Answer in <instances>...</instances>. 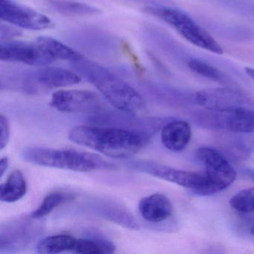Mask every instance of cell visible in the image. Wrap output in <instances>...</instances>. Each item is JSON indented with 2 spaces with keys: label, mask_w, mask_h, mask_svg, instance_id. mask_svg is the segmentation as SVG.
<instances>
[{
  "label": "cell",
  "mask_w": 254,
  "mask_h": 254,
  "mask_svg": "<svg viewBox=\"0 0 254 254\" xmlns=\"http://www.w3.org/2000/svg\"><path fill=\"white\" fill-rule=\"evenodd\" d=\"M152 136L146 130L79 126L69 130L68 139L108 157L127 159L147 146Z\"/></svg>",
  "instance_id": "1"
},
{
  "label": "cell",
  "mask_w": 254,
  "mask_h": 254,
  "mask_svg": "<svg viewBox=\"0 0 254 254\" xmlns=\"http://www.w3.org/2000/svg\"><path fill=\"white\" fill-rule=\"evenodd\" d=\"M74 69L80 76L91 83L104 97L119 111L129 114L140 112L145 108L143 96L124 80L90 61L72 63Z\"/></svg>",
  "instance_id": "2"
},
{
  "label": "cell",
  "mask_w": 254,
  "mask_h": 254,
  "mask_svg": "<svg viewBox=\"0 0 254 254\" xmlns=\"http://www.w3.org/2000/svg\"><path fill=\"white\" fill-rule=\"evenodd\" d=\"M25 161L37 166L78 172L113 170L116 166L93 153L75 149L32 147L23 150Z\"/></svg>",
  "instance_id": "3"
},
{
  "label": "cell",
  "mask_w": 254,
  "mask_h": 254,
  "mask_svg": "<svg viewBox=\"0 0 254 254\" xmlns=\"http://www.w3.org/2000/svg\"><path fill=\"white\" fill-rule=\"evenodd\" d=\"M144 11L167 23L193 45L214 54H222V48L212 35L184 11L161 5L145 6Z\"/></svg>",
  "instance_id": "4"
},
{
  "label": "cell",
  "mask_w": 254,
  "mask_h": 254,
  "mask_svg": "<svg viewBox=\"0 0 254 254\" xmlns=\"http://www.w3.org/2000/svg\"><path fill=\"white\" fill-rule=\"evenodd\" d=\"M66 39L77 50L102 61L114 60L120 56V41L106 31L96 28L72 29Z\"/></svg>",
  "instance_id": "5"
},
{
  "label": "cell",
  "mask_w": 254,
  "mask_h": 254,
  "mask_svg": "<svg viewBox=\"0 0 254 254\" xmlns=\"http://www.w3.org/2000/svg\"><path fill=\"white\" fill-rule=\"evenodd\" d=\"M197 159L206 167V185L196 194L210 195L230 187L236 180V172L222 153L214 148L203 147L197 149Z\"/></svg>",
  "instance_id": "6"
},
{
  "label": "cell",
  "mask_w": 254,
  "mask_h": 254,
  "mask_svg": "<svg viewBox=\"0 0 254 254\" xmlns=\"http://www.w3.org/2000/svg\"><path fill=\"white\" fill-rule=\"evenodd\" d=\"M128 165L131 169L138 172L191 189L194 193H197L206 185L205 174L180 170L151 160H133L128 163Z\"/></svg>",
  "instance_id": "7"
},
{
  "label": "cell",
  "mask_w": 254,
  "mask_h": 254,
  "mask_svg": "<svg viewBox=\"0 0 254 254\" xmlns=\"http://www.w3.org/2000/svg\"><path fill=\"white\" fill-rule=\"evenodd\" d=\"M42 219L20 217L7 221L0 229V252L25 248L42 231Z\"/></svg>",
  "instance_id": "8"
},
{
  "label": "cell",
  "mask_w": 254,
  "mask_h": 254,
  "mask_svg": "<svg viewBox=\"0 0 254 254\" xmlns=\"http://www.w3.org/2000/svg\"><path fill=\"white\" fill-rule=\"evenodd\" d=\"M78 73L54 66H41L29 71L22 78V88L29 93L75 85L81 81Z\"/></svg>",
  "instance_id": "9"
},
{
  "label": "cell",
  "mask_w": 254,
  "mask_h": 254,
  "mask_svg": "<svg viewBox=\"0 0 254 254\" xmlns=\"http://www.w3.org/2000/svg\"><path fill=\"white\" fill-rule=\"evenodd\" d=\"M195 103L204 109L232 113L244 108H254V102L233 87L207 89L194 93Z\"/></svg>",
  "instance_id": "10"
},
{
  "label": "cell",
  "mask_w": 254,
  "mask_h": 254,
  "mask_svg": "<svg viewBox=\"0 0 254 254\" xmlns=\"http://www.w3.org/2000/svg\"><path fill=\"white\" fill-rule=\"evenodd\" d=\"M0 18L27 30L42 31L55 27L50 17L12 0H0Z\"/></svg>",
  "instance_id": "11"
},
{
  "label": "cell",
  "mask_w": 254,
  "mask_h": 254,
  "mask_svg": "<svg viewBox=\"0 0 254 254\" xmlns=\"http://www.w3.org/2000/svg\"><path fill=\"white\" fill-rule=\"evenodd\" d=\"M50 105L59 112L67 114H96L102 109L100 98L87 90H61L52 96Z\"/></svg>",
  "instance_id": "12"
},
{
  "label": "cell",
  "mask_w": 254,
  "mask_h": 254,
  "mask_svg": "<svg viewBox=\"0 0 254 254\" xmlns=\"http://www.w3.org/2000/svg\"><path fill=\"white\" fill-rule=\"evenodd\" d=\"M0 59L3 62L25 64L33 66H48L53 61L35 43L2 41L0 45Z\"/></svg>",
  "instance_id": "13"
},
{
  "label": "cell",
  "mask_w": 254,
  "mask_h": 254,
  "mask_svg": "<svg viewBox=\"0 0 254 254\" xmlns=\"http://www.w3.org/2000/svg\"><path fill=\"white\" fill-rule=\"evenodd\" d=\"M142 33L149 45L154 47L169 60L187 65L191 59L187 51L163 29L148 24L143 26Z\"/></svg>",
  "instance_id": "14"
},
{
  "label": "cell",
  "mask_w": 254,
  "mask_h": 254,
  "mask_svg": "<svg viewBox=\"0 0 254 254\" xmlns=\"http://www.w3.org/2000/svg\"><path fill=\"white\" fill-rule=\"evenodd\" d=\"M139 211L145 221L160 223L172 215L173 206L167 196L162 193H154L141 199Z\"/></svg>",
  "instance_id": "15"
},
{
  "label": "cell",
  "mask_w": 254,
  "mask_h": 254,
  "mask_svg": "<svg viewBox=\"0 0 254 254\" xmlns=\"http://www.w3.org/2000/svg\"><path fill=\"white\" fill-rule=\"evenodd\" d=\"M191 136V126L185 121L174 120L162 127V142L167 149L174 152L183 151L190 142Z\"/></svg>",
  "instance_id": "16"
},
{
  "label": "cell",
  "mask_w": 254,
  "mask_h": 254,
  "mask_svg": "<svg viewBox=\"0 0 254 254\" xmlns=\"http://www.w3.org/2000/svg\"><path fill=\"white\" fill-rule=\"evenodd\" d=\"M35 43L53 61H67L75 63L84 59L81 53L51 37H39Z\"/></svg>",
  "instance_id": "17"
},
{
  "label": "cell",
  "mask_w": 254,
  "mask_h": 254,
  "mask_svg": "<svg viewBox=\"0 0 254 254\" xmlns=\"http://www.w3.org/2000/svg\"><path fill=\"white\" fill-rule=\"evenodd\" d=\"M27 192V182L22 171L11 172L5 183L0 187V199L5 203H14L24 197Z\"/></svg>",
  "instance_id": "18"
},
{
  "label": "cell",
  "mask_w": 254,
  "mask_h": 254,
  "mask_svg": "<svg viewBox=\"0 0 254 254\" xmlns=\"http://www.w3.org/2000/svg\"><path fill=\"white\" fill-rule=\"evenodd\" d=\"M52 9L65 17H83L97 15L101 10L92 5L72 0H47Z\"/></svg>",
  "instance_id": "19"
},
{
  "label": "cell",
  "mask_w": 254,
  "mask_h": 254,
  "mask_svg": "<svg viewBox=\"0 0 254 254\" xmlns=\"http://www.w3.org/2000/svg\"><path fill=\"white\" fill-rule=\"evenodd\" d=\"M224 129L234 133H254V108L226 113Z\"/></svg>",
  "instance_id": "20"
},
{
  "label": "cell",
  "mask_w": 254,
  "mask_h": 254,
  "mask_svg": "<svg viewBox=\"0 0 254 254\" xmlns=\"http://www.w3.org/2000/svg\"><path fill=\"white\" fill-rule=\"evenodd\" d=\"M187 66L192 72H195L196 74L203 77V78L219 83L223 85L224 84L227 87L236 88L234 87V82L230 80L227 75H225L222 71L220 70L218 68L212 66L211 64L208 63L205 61L191 57L187 63Z\"/></svg>",
  "instance_id": "21"
},
{
  "label": "cell",
  "mask_w": 254,
  "mask_h": 254,
  "mask_svg": "<svg viewBox=\"0 0 254 254\" xmlns=\"http://www.w3.org/2000/svg\"><path fill=\"white\" fill-rule=\"evenodd\" d=\"M77 239L66 234L55 235L45 238L38 243L37 252L41 254H56L73 251Z\"/></svg>",
  "instance_id": "22"
},
{
  "label": "cell",
  "mask_w": 254,
  "mask_h": 254,
  "mask_svg": "<svg viewBox=\"0 0 254 254\" xmlns=\"http://www.w3.org/2000/svg\"><path fill=\"white\" fill-rule=\"evenodd\" d=\"M75 198V194L68 191H52L45 196L41 204L31 213V215L33 218L42 219L50 215L56 208L72 201Z\"/></svg>",
  "instance_id": "23"
},
{
  "label": "cell",
  "mask_w": 254,
  "mask_h": 254,
  "mask_svg": "<svg viewBox=\"0 0 254 254\" xmlns=\"http://www.w3.org/2000/svg\"><path fill=\"white\" fill-rule=\"evenodd\" d=\"M212 32L222 38L233 41H250L254 39V29L236 24L212 23L209 25Z\"/></svg>",
  "instance_id": "24"
},
{
  "label": "cell",
  "mask_w": 254,
  "mask_h": 254,
  "mask_svg": "<svg viewBox=\"0 0 254 254\" xmlns=\"http://www.w3.org/2000/svg\"><path fill=\"white\" fill-rule=\"evenodd\" d=\"M116 246L112 242L103 239H77L73 252L82 254H106L115 252Z\"/></svg>",
  "instance_id": "25"
},
{
  "label": "cell",
  "mask_w": 254,
  "mask_h": 254,
  "mask_svg": "<svg viewBox=\"0 0 254 254\" xmlns=\"http://www.w3.org/2000/svg\"><path fill=\"white\" fill-rule=\"evenodd\" d=\"M230 204L238 212H254V187L245 189L236 193L230 198Z\"/></svg>",
  "instance_id": "26"
},
{
  "label": "cell",
  "mask_w": 254,
  "mask_h": 254,
  "mask_svg": "<svg viewBox=\"0 0 254 254\" xmlns=\"http://www.w3.org/2000/svg\"><path fill=\"white\" fill-rule=\"evenodd\" d=\"M11 127L8 119L3 114L0 115V129H1V138H0V148L3 150L8 145L11 134Z\"/></svg>",
  "instance_id": "27"
},
{
  "label": "cell",
  "mask_w": 254,
  "mask_h": 254,
  "mask_svg": "<svg viewBox=\"0 0 254 254\" xmlns=\"http://www.w3.org/2000/svg\"><path fill=\"white\" fill-rule=\"evenodd\" d=\"M22 33L19 29L8 25L2 24L0 28V38L2 41H10L14 37L20 36Z\"/></svg>",
  "instance_id": "28"
},
{
  "label": "cell",
  "mask_w": 254,
  "mask_h": 254,
  "mask_svg": "<svg viewBox=\"0 0 254 254\" xmlns=\"http://www.w3.org/2000/svg\"><path fill=\"white\" fill-rule=\"evenodd\" d=\"M130 2H139V3L146 4L149 5H169L172 4L171 0H128Z\"/></svg>",
  "instance_id": "29"
},
{
  "label": "cell",
  "mask_w": 254,
  "mask_h": 254,
  "mask_svg": "<svg viewBox=\"0 0 254 254\" xmlns=\"http://www.w3.org/2000/svg\"><path fill=\"white\" fill-rule=\"evenodd\" d=\"M8 165H9V160H8V157H2L1 160H0V177L2 178L5 172H6L7 169H8Z\"/></svg>",
  "instance_id": "30"
},
{
  "label": "cell",
  "mask_w": 254,
  "mask_h": 254,
  "mask_svg": "<svg viewBox=\"0 0 254 254\" xmlns=\"http://www.w3.org/2000/svg\"><path fill=\"white\" fill-rule=\"evenodd\" d=\"M245 142V144H246L247 148H248V149L249 150V151H254V139H251L250 141H248V142Z\"/></svg>",
  "instance_id": "31"
},
{
  "label": "cell",
  "mask_w": 254,
  "mask_h": 254,
  "mask_svg": "<svg viewBox=\"0 0 254 254\" xmlns=\"http://www.w3.org/2000/svg\"><path fill=\"white\" fill-rule=\"evenodd\" d=\"M245 72L253 80H254V68H245Z\"/></svg>",
  "instance_id": "32"
},
{
  "label": "cell",
  "mask_w": 254,
  "mask_h": 254,
  "mask_svg": "<svg viewBox=\"0 0 254 254\" xmlns=\"http://www.w3.org/2000/svg\"><path fill=\"white\" fill-rule=\"evenodd\" d=\"M246 173L249 176V178L254 181V169H247Z\"/></svg>",
  "instance_id": "33"
},
{
  "label": "cell",
  "mask_w": 254,
  "mask_h": 254,
  "mask_svg": "<svg viewBox=\"0 0 254 254\" xmlns=\"http://www.w3.org/2000/svg\"><path fill=\"white\" fill-rule=\"evenodd\" d=\"M251 234L253 235V236H254V224H253V225L251 226Z\"/></svg>",
  "instance_id": "34"
}]
</instances>
